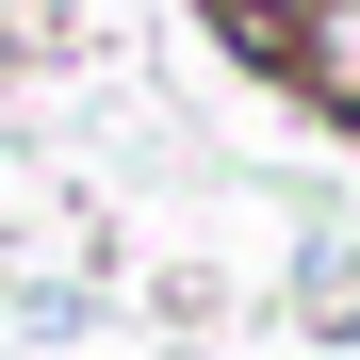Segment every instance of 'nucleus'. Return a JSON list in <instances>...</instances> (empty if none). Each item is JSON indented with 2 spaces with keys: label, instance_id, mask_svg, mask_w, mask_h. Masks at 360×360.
<instances>
[{
  "label": "nucleus",
  "instance_id": "obj_1",
  "mask_svg": "<svg viewBox=\"0 0 360 360\" xmlns=\"http://www.w3.org/2000/svg\"><path fill=\"white\" fill-rule=\"evenodd\" d=\"M295 115H328V131H360V0H311V17H295V49L262 66Z\"/></svg>",
  "mask_w": 360,
  "mask_h": 360
},
{
  "label": "nucleus",
  "instance_id": "obj_2",
  "mask_svg": "<svg viewBox=\"0 0 360 360\" xmlns=\"http://www.w3.org/2000/svg\"><path fill=\"white\" fill-rule=\"evenodd\" d=\"M33 33H49V17H33V0H0V82H17V66H33Z\"/></svg>",
  "mask_w": 360,
  "mask_h": 360
}]
</instances>
